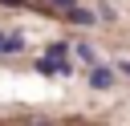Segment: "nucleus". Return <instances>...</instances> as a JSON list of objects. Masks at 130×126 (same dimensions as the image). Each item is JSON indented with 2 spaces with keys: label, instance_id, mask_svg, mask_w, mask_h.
<instances>
[{
  "label": "nucleus",
  "instance_id": "f257e3e1",
  "mask_svg": "<svg viewBox=\"0 0 130 126\" xmlns=\"http://www.w3.org/2000/svg\"><path fill=\"white\" fill-rule=\"evenodd\" d=\"M89 85H93V89H110V85H114V73L93 65V73H89Z\"/></svg>",
  "mask_w": 130,
  "mask_h": 126
},
{
  "label": "nucleus",
  "instance_id": "f03ea898",
  "mask_svg": "<svg viewBox=\"0 0 130 126\" xmlns=\"http://www.w3.org/2000/svg\"><path fill=\"white\" fill-rule=\"evenodd\" d=\"M69 53H73V45H69V41H53L45 57H53V61H69Z\"/></svg>",
  "mask_w": 130,
  "mask_h": 126
},
{
  "label": "nucleus",
  "instance_id": "7ed1b4c3",
  "mask_svg": "<svg viewBox=\"0 0 130 126\" xmlns=\"http://www.w3.org/2000/svg\"><path fill=\"white\" fill-rule=\"evenodd\" d=\"M20 49H24V41L16 33H0V53H20Z\"/></svg>",
  "mask_w": 130,
  "mask_h": 126
},
{
  "label": "nucleus",
  "instance_id": "20e7f679",
  "mask_svg": "<svg viewBox=\"0 0 130 126\" xmlns=\"http://www.w3.org/2000/svg\"><path fill=\"white\" fill-rule=\"evenodd\" d=\"M65 20H69V24H93L98 16H93V12H85V8H73V12H65Z\"/></svg>",
  "mask_w": 130,
  "mask_h": 126
},
{
  "label": "nucleus",
  "instance_id": "39448f33",
  "mask_svg": "<svg viewBox=\"0 0 130 126\" xmlns=\"http://www.w3.org/2000/svg\"><path fill=\"white\" fill-rule=\"evenodd\" d=\"M73 53H77L81 61H93V65H98V57H93V49H89V45H73Z\"/></svg>",
  "mask_w": 130,
  "mask_h": 126
},
{
  "label": "nucleus",
  "instance_id": "423d86ee",
  "mask_svg": "<svg viewBox=\"0 0 130 126\" xmlns=\"http://www.w3.org/2000/svg\"><path fill=\"white\" fill-rule=\"evenodd\" d=\"M49 4H53V8H61V12H73V8H77V0H49Z\"/></svg>",
  "mask_w": 130,
  "mask_h": 126
},
{
  "label": "nucleus",
  "instance_id": "0eeeda50",
  "mask_svg": "<svg viewBox=\"0 0 130 126\" xmlns=\"http://www.w3.org/2000/svg\"><path fill=\"white\" fill-rule=\"evenodd\" d=\"M37 69H41V73H57V65H53L49 57H41V61H37Z\"/></svg>",
  "mask_w": 130,
  "mask_h": 126
},
{
  "label": "nucleus",
  "instance_id": "6e6552de",
  "mask_svg": "<svg viewBox=\"0 0 130 126\" xmlns=\"http://www.w3.org/2000/svg\"><path fill=\"white\" fill-rule=\"evenodd\" d=\"M0 4H8V8H24L28 0H0Z\"/></svg>",
  "mask_w": 130,
  "mask_h": 126
},
{
  "label": "nucleus",
  "instance_id": "1a4fd4ad",
  "mask_svg": "<svg viewBox=\"0 0 130 126\" xmlns=\"http://www.w3.org/2000/svg\"><path fill=\"white\" fill-rule=\"evenodd\" d=\"M118 69H122V73H130V61H118Z\"/></svg>",
  "mask_w": 130,
  "mask_h": 126
},
{
  "label": "nucleus",
  "instance_id": "9d476101",
  "mask_svg": "<svg viewBox=\"0 0 130 126\" xmlns=\"http://www.w3.org/2000/svg\"><path fill=\"white\" fill-rule=\"evenodd\" d=\"M28 126H53V122H28Z\"/></svg>",
  "mask_w": 130,
  "mask_h": 126
}]
</instances>
